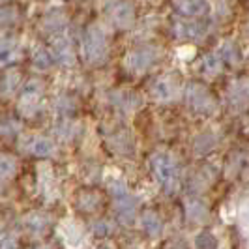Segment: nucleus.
Listing matches in <instances>:
<instances>
[{
	"label": "nucleus",
	"mask_w": 249,
	"mask_h": 249,
	"mask_svg": "<svg viewBox=\"0 0 249 249\" xmlns=\"http://www.w3.org/2000/svg\"><path fill=\"white\" fill-rule=\"evenodd\" d=\"M150 167H152V173L156 176L158 184L169 193L173 195L178 184H180V176H178V163L176 160L169 154V152H156L152 158H150Z\"/></svg>",
	"instance_id": "nucleus-1"
},
{
	"label": "nucleus",
	"mask_w": 249,
	"mask_h": 249,
	"mask_svg": "<svg viewBox=\"0 0 249 249\" xmlns=\"http://www.w3.org/2000/svg\"><path fill=\"white\" fill-rule=\"evenodd\" d=\"M83 51L90 64H103L109 56L107 36L100 26H88L83 37Z\"/></svg>",
	"instance_id": "nucleus-2"
},
{
	"label": "nucleus",
	"mask_w": 249,
	"mask_h": 249,
	"mask_svg": "<svg viewBox=\"0 0 249 249\" xmlns=\"http://www.w3.org/2000/svg\"><path fill=\"white\" fill-rule=\"evenodd\" d=\"M187 107L197 114H212L217 107L213 94L202 83H189L186 88Z\"/></svg>",
	"instance_id": "nucleus-3"
},
{
	"label": "nucleus",
	"mask_w": 249,
	"mask_h": 249,
	"mask_svg": "<svg viewBox=\"0 0 249 249\" xmlns=\"http://www.w3.org/2000/svg\"><path fill=\"white\" fill-rule=\"evenodd\" d=\"M111 191L112 195H114V204H116V215H118V219L124 225L133 223L135 212H137V200L127 193V189H125V186L120 180L112 182Z\"/></svg>",
	"instance_id": "nucleus-4"
},
{
	"label": "nucleus",
	"mask_w": 249,
	"mask_h": 249,
	"mask_svg": "<svg viewBox=\"0 0 249 249\" xmlns=\"http://www.w3.org/2000/svg\"><path fill=\"white\" fill-rule=\"evenodd\" d=\"M158 60V51L150 45H142L137 49L129 51L125 54V66L127 70H131L133 73H144Z\"/></svg>",
	"instance_id": "nucleus-5"
},
{
	"label": "nucleus",
	"mask_w": 249,
	"mask_h": 249,
	"mask_svg": "<svg viewBox=\"0 0 249 249\" xmlns=\"http://www.w3.org/2000/svg\"><path fill=\"white\" fill-rule=\"evenodd\" d=\"M173 32L178 39L193 41L200 39L208 32V25L204 21H187V19H176L173 23Z\"/></svg>",
	"instance_id": "nucleus-6"
},
{
	"label": "nucleus",
	"mask_w": 249,
	"mask_h": 249,
	"mask_svg": "<svg viewBox=\"0 0 249 249\" xmlns=\"http://www.w3.org/2000/svg\"><path fill=\"white\" fill-rule=\"evenodd\" d=\"M41 94H43V83L37 79H30L21 92V111L30 116L37 109Z\"/></svg>",
	"instance_id": "nucleus-7"
},
{
	"label": "nucleus",
	"mask_w": 249,
	"mask_h": 249,
	"mask_svg": "<svg viewBox=\"0 0 249 249\" xmlns=\"http://www.w3.org/2000/svg\"><path fill=\"white\" fill-rule=\"evenodd\" d=\"M111 23L120 30H127L135 23V6L131 2H118L111 10Z\"/></svg>",
	"instance_id": "nucleus-8"
},
{
	"label": "nucleus",
	"mask_w": 249,
	"mask_h": 249,
	"mask_svg": "<svg viewBox=\"0 0 249 249\" xmlns=\"http://www.w3.org/2000/svg\"><path fill=\"white\" fill-rule=\"evenodd\" d=\"M229 103L232 109H244L249 105V77L234 81L229 88Z\"/></svg>",
	"instance_id": "nucleus-9"
},
{
	"label": "nucleus",
	"mask_w": 249,
	"mask_h": 249,
	"mask_svg": "<svg viewBox=\"0 0 249 249\" xmlns=\"http://www.w3.org/2000/svg\"><path fill=\"white\" fill-rule=\"evenodd\" d=\"M173 8L184 17H200L210 12L208 0H173Z\"/></svg>",
	"instance_id": "nucleus-10"
},
{
	"label": "nucleus",
	"mask_w": 249,
	"mask_h": 249,
	"mask_svg": "<svg viewBox=\"0 0 249 249\" xmlns=\"http://www.w3.org/2000/svg\"><path fill=\"white\" fill-rule=\"evenodd\" d=\"M53 58L62 66H73L75 64V51L73 45L68 37H54L53 39Z\"/></svg>",
	"instance_id": "nucleus-11"
},
{
	"label": "nucleus",
	"mask_w": 249,
	"mask_h": 249,
	"mask_svg": "<svg viewBox=\"0 0 249 249\" xmlns=\"http://www.w3.org/2000/svg\"><path fill=\"white\" fill-rule=\"evenodd\" d=\"M154 100L158 101H171L176 96V81L171 77H160L154 81V85L150 88Z\"/></svg>",
	"instance_id": "nucleus-12"
},
{
	"label": "nucleus",
	"mask_w": 249,
	"mask_h": 249,
	"mask_svg": "<svg viewBox=\"0 0 249 249\" xmlns=\"http://www.w3.org/2000/svg\"><path fill=\"white\" fill-rule=\"evenodd\" d=\"M75 204H77L79 210H83V212H87V213H92L101 206V197H100V193H96V191H92V189H85V191H79V193H77Z\"/></svg>",
	"instance_id": "nucleus-13"
},
{
	"label": "nucleus",
	"mask_w": 249,
	"mask_h": 249,
	"mask_svg": "<svg viewBox=\"0 0 249 249\" xmlns=\"http://www.w3.org/2000/svg\"><path fill=\"white\" fill-rule=\"evenodd\" d=\"M28 152L36 158H51L54 152H56V146L54 142L47 137H32L26 144Z\"/></svg>",
	"instance_id": "nucleus-14"
},
{
	"label": "nucleus",
	"mask_w": 249,
	"mask_h": 249,
	"mask_svg": "<svg viewBox=\"0 0 249 249\" xmlns=\"http://www.w3.org/2000/svg\"><path fill=\"white\" fill-rule=\"evenodd\" d=\"M19 54H21V47H19L17 39H13V37L0 39V66H10L19 58Z\"/></svg>",
	"instance_id": "nucleus-15"
},
{
	"label": "nucleus",
	"mask_w": 249,
	"mask_h": 249,
	"mask_svg": "<svg viewBox=\"0 0 249 249\" xmlns=\"http://www.w3.org/2000/svg\"><path fill=\"white\" fill-rule=\"evenodd\" d=\"M51 225V217L43 212H30L25 217V227L32 234H43Z\"/></svg>",
	"instance_id": "nucleus-16"
},
{
	"label": "nucleus",
	"mask_w": 249,
	"mask_h": 249,
	"mask_svg": "<svg viewBox=\"0 0 249 249\" xmlns=\"http://www.w3.org/2000/svg\"><path fill=\"white\" fill-rule=\"evenodd\" d=\"M141 227H142V231L152 238L161 236V232H163L161 217L156 212H152V210H146V212L141 215Z\"/></svg>",
	"instance_id": "nucleus-17"
},
{
	"label": "nucleus",
	"mask_w": 249,
	"mask_h": 249,
	"mask_svg": "<svg viewBox=\"0 0 249 249\" xmlns=\"http://www.w3.org/2000/svg\"><path fill=\"white\" fill-rule=\"evenodd\" d=\"M17 169H19L17 158L12 156V154L0 152V184L12 180L13 176L17 175Z\"/></svg>",
	"instance_id": "nucleus-18"
},
{
	"label": "nucleus",
	"mask_w": 249,
	"mask_h": 249,
	"mask_svg": "<svg viewBox=\"0 0 249 249\" xmlns=\"http://www.w3.org/2000/svg\"><path fill=\"white\" fill-rule=\"evenodd\" d=\"M186 213L187 219L193 223H202L208 219V208L206 204L199 199H189L186 202Z\"/></svg>",
	"instance_id": "nucleus-19"
},
{
	"label": "nucleus",
	"mask_w": 249,
	"mask_h": 249,
	"mask_svg": "<svg viewBox=\"0 0 249 249\" xmlns=\"http://www.w3.org/2000/svg\"><path fill=\"white\" fill-rule=\"evenodd\" d=\"M68 23V17H66V13L60 12V10H53L49 12L45 17H43V28L47 30V32H58V30H62L64 26Z\"/></svg>",
	"instance_id": "nucleus-20"
},
{
	"label": "nucleus",
	"mask_w": 249,
	"mask_h": 249,
	"mask_svg": "<svg viewBox=\"0 0 249 249\" xmlns=\"http://www.w3.org/2000/svg\"><path fill=\"white\" fill-rule=\"evenodd\" d=\"M217 54L221 56V60L229 62L231 66H238V64L242 62V51H240V47L234 41H225Z\"/></svg>",
	"instance_id": "nucleus-21"
},
{
	"label": "nucleus",
	"mask_w": 249,
	"mask_h": 249,
	"mask_svg": "<svg viewBox=\"0 0 249 249\" xmlns=\"http://www.w3.org/2000/svg\"><path fill=\"white\" fill-rule=\"evenodd\" d=\"M221 68H223V60H221L219 54L210 53V54H204L202 60H200V70H202V73L210 75V77L219 73Z\"/></svg>",
	"instance_id": "nucleus-22"
},
{
	"label": "nucleus",
	"mask_w": 249,
	"mask_h": 249,
	"mask_svg": "<svg viewBox=\"0 0 249 249\" xmlns=\"http://www.w3.org/2000/svg\"><path fill=\"white\" fill-rule=\"evenodd\" d=\"M64 240L68 242V246H81V242H83V231L73 223V221H68V223L64 225Z\"/></svg>",
	"instance_id": "nucleus-23"
},
{
	"label": "nucleus",
	"mask_w": 249,
	"mask_h": 249,
	"mask_svg": "<svg viewBox=\"0 0 249 249\" xmlns=\"http://www.w3.org/2000/svg\"><path fill=\"white\" fill-rule=\"evenodd\" d=\"M32 62L37 70H47L53 66V54L45 47H36L32 53Z\"/></svg>",
	"instance_id": "nucleus-24"
},
{
	"label": "nucleus",
	"mask_w": 249,
	"mask_h": 249,
	"mask_svg": "<svg viewBox=\"0 0 249 249\" xmlns=\"http://www.w3.org/2000/svg\"><path fill=\"white\" fill-rule=\"evenodd\" d=\"M195 248L197 249H217V238L210 231H200L195 236Z\"/></svg>",
	"instance_id": "nucleus-25"
},
{
	"label": "nucleus",
	"mask_w": 249,
	"mask_h": 249,
	"mask_svg": "<svg viewBox=\"0 0 249 249\" xmlns=\"http://www.w3.org/2000/svg\"><path fill=\"white\" fill-rule=\"evenodd\" d=\"M213 146H215V139H213L212 135H208V133H202V135H199V137L195 139V152H197L199 156L208 154Z\"/></svg>",
	"instance_id": "nucleus-26"
},
{
	"label": "nucleus",
	"mask_w": 249,
	"mask_h": 249,
	"mask_svg": "<svg viewBox=\"0 0 249 249\" xmlns=\"http://www.w3.org/2000/svg\"><path fill=\"white\" fill-rule=\"evenodd\" d=\"M56 133L60 135L62 139H73L75 133H77V124L75 122H71V120H64V122H60V124L56 125Z\"/></svg>",
	"instance_id": "nucleus-27"
},
{
	"label": "nucleus",
	"mask_w": 249,
	"mask_h": 249,
	"mask_svg": "<svg viewBox=\"0 0 249 249\" xmlns=\"http://www.w3.org/2000/svg\"><path fill=\"white\" fill-rule=\"evenodd\" d=\"M19 87V73L17 71H10L4 79V92L6 94H13L15 88Z\"/></svg>",
	"instance_id": "nucleus-28"
},
{
	"label": "nucleus",
	"mask_w": 249,
	"mask_h": 249,
	"mask_svg": "<svg viewBox=\"0 0 249 249\" xmlns=\"http://www.w3.org/2000/svg\"><path fill=\"white\" fill-rule=\"evenodd\" d=\"M17 129H19V125L15 124V122H12V120H2L0 122V135L10 137V135L17 133Z\"/></svg>",
	"instance_id": "nucleus-29"
},
{
	"label": "nucleus",
	"mask_w": 249,
	"mask_h": 249,
	"mask_svg": "<svg viewBox=\"0 0 249 249\" xmlns=\"http://www.w3.org/2000/svg\"><path fill=\"white\" fill-rule=\"evenodd\" d=\"M0 249H17V240L12 234H2L0 236Z\"/></svg>",
	"instance_id": "nucleus-30"
},
{
	"label": "nucleus",
	"mask_w": 249,
	"mask_h": 249,
	"mask_svg": "<svg viewBox=\"0 0 249 249\" xmlns=\"http://www.w3.org/2000/svg\"><path fill=\"white\" fill-rule=\"evenodd\" d=\"M15 12L12 8H0V25H6V23H12L15 21Z\"/></svg>",
	"instance_id": "nucleus-31"
},
{
	"label": "nucleus",
	"mask_w": 249,
	"mask_h": 249,
	"mask_svg": "<svg viewBox=\"0 0 249 249\" xmlns=\"http://www.w3.org/2000/svg\"><path fill=\"white\" fill-rule=\"evenodd\" d=\"M240 217H242V225L246 227V231L249 232V199L244 202V206H242V213H240Z\"/></svg>",
	"instance_id": "nucleus-32"
},
{
	"label": "nucleus",
	"mask_w": 249,
	"mask_h": 249,
	"mask_svg": "<svg viewBox=\"0 0 249 249\" xmlns=\"http://www.w3.org/2000/svg\"><path fill=\"white\" fill-rule=\"evenodd\" d=\"M94 232H96V234H105V232H107V225L103 223V221H101V223H96L94 225Z\"/></svg>",
	"instance_id": "nucleus-33"
},
{
	"label": "nucleus",
	"mask_w": 249,
	"mask_h": 249,
	"mask_svg": "<svg viewBox=\"0 0 249 249\" xmlns=\"http://www.w3.org/2000/svg\"><path fill=\"white\" fill-rule=\"evenodd\" d=\"M36 249H51L49 246H39V248H36Z\"/></svg>",
	"instance_id": "nucleus-34"
},
{
	"label": "nucleus",
	"mask_w": 249,
	"mask_h": 249,
	"mask_svg": "<svg viewBox=\"0 0 249 249\" xmlns=\"http://www.w3.org/2000/svg\"><path fill=\"white\" fill-rule=\"evenodd\" d=\"M248 133H249V125H248Z\"/></svg>",
	"instance_id": "nucleus-35"
}]
</instances>
